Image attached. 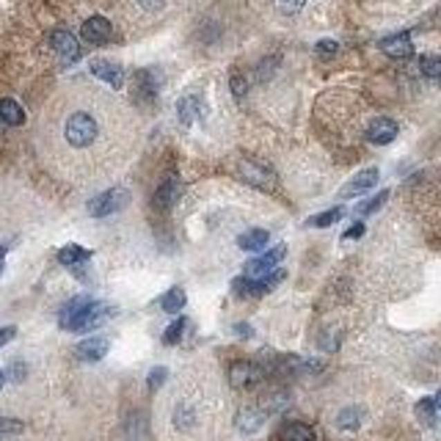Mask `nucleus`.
<instances>
[{
	"label": "nucleus",
	"instance_id": "412c9836",
	"mask_svg": "<svg viewBox=\"0 0 441 441\" xmlns=\"http://www.w3.org/2000/svg\"><path fill=\"white\" fill-rule=\"evenodd\" d=\"M436 409H439V400H436V397H422V400L417 403V417H420L428 428H433V425H436Z\"/></svg>",
	"mask_w": 441,
	"mask_h": 441
},
{
	"label": "nucleus",
	"instance_id": "2f4dec72",
	"mask_svg": "<svg viewBox=\"0 0 441 441\" xmlns=\"http://www.w3.org/2000/svg\"><path fill=\"white\" fill-rule=\"evenodd\" d=\"M174 425H180V428H182V431H188V428H191V425H194V411H191V409H185V406H182V409H180V411H177V414H174Z\"/></svg>",
	"mask_w": 441,
	"mask_h": 441
},
{
	"label": "nucleus",
	"instance_id": "4468645a",
	"mask_svg": "<svg viewBox=\"0 0 441 441\" xmlns=\"http://www.w3.org/2000/svg\"><path fill=\"white\" fill-rule=\"evenodd\" d=\"M381 50L386 55H392V58H409L414 53V44H411L409 33H397V36H386L381 41Z\"/></svg>",
	"mask_w": 441,
	"mask_h": 441
},
{
	"label": "nucleus",
	"instance_id": "b1692460",
	"mask_svg": "<svg viewBox=\"0 0 441 441\" xmlns=\"http://www.w3.org/2000/svg\"><path fill=\"white\" fill-rule=\"evenodd\" d=\"M138 94L144 97V100H155L158 97V86H155V80H152V72H138Z\"/></svg>",
	"mask_w": 441,
	"mask_h": 441
},
{
	"label": "nucleus",
	"instance_id": "4be33fe9",
	"mask_svg": "<svg viewBox=\"0 0 441 441\" xmlns=\"http://www.w3.org/2000/svg\"><path fill=\"white\" fill-rule=\"evenodd\" d=\"M262 417H265L262 411L245 409V411H240V414H237V428H240V431H245V433H254V431H259Z\"/></svg>",
	"mask_w": 441,
	"mask_h": 441
},
{
	"label": "nucleus",
	"instance_id": "c85d7f7f",
	"mask_svg": "<svg viewBox=\"0 0 441 441\" xmlns=\"http://www.w3.org/2000/svg\"><path fill=\"white\" fill-rule=\"evenodd\" d=\"M420 66H422V72L431 77V80H436L441 75V61L436 58V55H425L422 61H420Z\"/></svg>",
	"mask_w": 441,
	"mask_h": 441
},
{
	"label": "nucleus",
	"instance_id": "0eeeda50",
	"mask_svg": "<svg viewBox=\"0 0 441 441\" xmlns=\"http://www.w3.org/2000/svg\"><path fill=\"white\" fill-rule=\"evenodd\" d=\"M111 33H113L111 22H108L105 17H100V14L88 17V19L83 22V28H80V36H83L88 44H105V41L111 39Z\"/></svg>",
	"mask_w": 441,
	"mask_h": 441
},
{
	"label": "nucleus",
	"instance_id": "cd10ccee",
	"mask_svg": "<svg viewBox=\"0 0 441 441\" xmlns=\"http://www.w3.org/2000/svg\"><path fill=\"white\" fill-rule=\"evenodd\" d=\"M284 406H287V395L276 392V395H270V397L262 400V414H276V411H281Z\"/></svg>",
	"mask_w": 441,
	"mask_h": 441
},
{
	"label": "nucleus",
	"instance_id": "ddd939ff",
	"mask_svg": "<svg viewBox=\"0 0 441 441\" xmlns=\"http://www.w3.org/2000/svg\"><path fill=\"white\" fill-rule=\"evenodd\" d=\"M108 339L105 337H88V339H83L77 348H75V353H77V359L80 362H100L105 353H108Z\"/></svg>",
	"mask_w": 441,
	"mask_h": 441
},
{
	"label": "nucleus",
	"instance_id": "6e6552de",
	"mask_svg": "<svg viewBox=\"0 0 441 441\" xmlns=\"http://www.w3.org/2000/svg\"><path fill=\"white\" fill-rule=\"evenodd\" d=\"M367 138H370L373 144H378V147L392 144V141L397 138V122H395V119H389V116H378V119H373V122H370V127H367Z\"/></svg>",
	"mask_w": 441,
	"mask_h": 441
},
{
	"label": "nucleus",
	"instance_id": "e433bc0d",
	"mask_svg": "<svg viewBox=\"0 0 441 441\" xmlns=\"http://www.w3.org/2000/svg\"><path fill=\"white\" fill-rule=\"evenodd\" d=\"M17 337V328L14 326H6V328H0V348L6 345V342H11Z\"/></svg>",
	"mask_w": 441,
	"mask_h": 441
},
{
	"label": "nucleus",
	"instance_id": "79ce46f5",
	"mask_svg": "<svg viewBox=\"0 0 441 441\" xmlns=\"http://www.w3.org/2000/svg\"><path fill=\"white\" fill-rule=\"evenodd\" d=\"M3 384H6V373L0 370V389H3Z\"/></svg>",
	"mask_w": 441,
	"mask_h": 441
},
{
	"label": "nucleus",
	"instance_id": "9d476101",
	"mask_svg": "<svg viewBox=\"0 0 441 441\" xmlns=\"http://www.w3.org/2000/svg\"><path fill=\"white\" fill-rule=\"evenodd\" d=\"M91 72H94V77H100L102 83H108V86H113V88H122V86H124V72H122V66L113 64V61H108V58H94V61H91Z\"/></svg>",
	"mask_w": 441,
	"mask_h": 441
},
{
	"label": "nucleus",
	"instance_id": "f03ea898",
	"mask_svg": "<svg viewBox=\"0 0 441 441\" xmlns=\"http://www.w3.org/2000/svg\"><path fill=\"white\" fill-rule=\"evenodd\" d=\"M97 135H100V124H97V119H94L91 113H86V111H75V113H69V119L64 122V138H66V144L75 147V149L91 147V144L97 141Z\"/></svg>",
	"mask_w": 441,
	"mask_h": 441
},
{
	"label": "nucleus",
	"instance_id": "f257e3e1",
	"mask_svg": "<svg viewBox=\"0 0 441 441\" xmlns=\"http://www.w3.org/2000/svg\"><path fill=\"white\" fill-rule=\"evenodd\" d=\"M113 315V309L108 303H100L88 295H77L72 298L64 309H61V328L66 331H77V334H86V331H94L100 328L108 317Z\"/></svg>",
	"mask_w": 441,
	"mask_h": 441
},
{
	"label": "nucleus",
	"instance_id": "f704fd0d",
	"mask_svg": "<svg viewBox=\"0 0 441 441\" xmlns=\"http://www.w3.org/2000/svg\"><path fill=\"white\" fill-rule=\"evenodd\" d=\"M279 6H281V11H287V14H295V11H301L303 6H306V0H276Z\"/></svg>",
	"mask_w": 441,
	"mask_h": 441
},
{
	"label": "nucleus",
	"instance_id": "a878e982",
	"mask_svg": "<svg viewBox=\"0 0 441 441\" xmlns=\"http://www.w3.org/2000/svg\"><path fill=\"white\" fill-rule=\"evenodd\" d=\"M185 326H188V320H185V317H177V323H171V326L166 328V334H163V342H166V345H177V342L182 339V331H185Z\"/></svg>",
	"mask_w": 441,
	"mask_h": 441
},
{
	"label": "nucleus",
	"instance_id": "6ab92c4d",
	"mask_svg": "<svg viewBox=\"0 0 441 441\" xmlns=\"http://www.w3.org/2000/svg\"><path fill=\"white\" fill-rule=\"evenodd\" d=\"M185 290H180V287H174V290H169L163 298H160V306H163V312H169V315H180L182 309H185Z\"/></svg>",
	"mask_w": 441,
	"mask_h": 441
},
{
	"label": "nucleus",
	"instance_id": "7c9ffc66",
	"mask_svg": "<svg viewBox=\"0 0 441 441\" xmlns=\"http://www.w3.org/2000/svg\"><path fill=\"white\" fill-rule=\"evenodd\" d=\"M245 91H248V83H245V77H243L240 72H232V94L240 100V97H245Z\"/></svg>",
	"mask_w": 441,
	"mask_h": 441
},
{
	"label": "nucleus",
	"instance_id": "a211bd4d",
	"mask_svg": "<svg viewBox=\"0 0 441 441\" xmlns=\"http://www.w3.org/2000/svg\"><path fill=\"white\" fill-rule=\"evenodd\" d=\"M0 122L11 124V127H19L25 122V111L14 100H0Z\"/></svg>",
	"mask_w": 441,
	"mask_h": 441
},
{
	"label": "nucleus",
	"instance_id": "423d86ee",
	"mask_svg": "<svg viewBox=\"0 0 441 441\" xmlns=\"http://www.w3.org/2000/svg\"><path fill=\"white\" fill-rule=\"evenodd\" d=\"M284 254H287V245H273L270 251H265L262 256H256V259H251V262L245 265V276H251V279L265 276L268 270H273V268L284 259Z\"/></svg>",
	"mask_w": 441,
	"mask_h": 441
},
{
	"label": "nucleus",
	"instance_id": "f3484780",
	"mask_svg": "<svg viewBox=\"0 0 441 441\" xmlns=\"http://www.w3.org/2000/svg\"><path fill=\"white\" fill-rule=\"evenodd\" d=\"M91 259V251L88 248H80V245H64L61 251H58V262L61 265H69V268H75V265H83V262H88Z\"/></svg>",
	"mask_w": 441,
	"mask_h": 441
},
{
	"label": "nucleus",
	"instance_id": "c756f323",
	"mask_svg": "<svg viewBox=\"0 0 441 441\" xmlns=\"http://www.w3.org/2000/svg\"><path fill=\"white\" fill-rule=\"evenodd\" d=\"M166 378H169V370H166V367H155V370L149 373V389L158 392V389L166 384Z\"/></svg>",
	"mask_w": 441,
	"mask_h": 441
},
{
	"label": "nucleus",
	"instance_id": "dca6fc26",
	"mask_svg": "<svg viewBox=\"0 0 441 441\" xmlns=\"http://www.w3.org/2000/svg\"><path fill=\"white\" fill-rule=\"evenodd\" d=\"M268 240H270V234L265 229H248V232H243L237 237V245L243 251H262L268 245Z\"/></svg>",
	"mask_w": 441,
	"mask_h": 441
},
{
	"label": "nucleus",
	"instance_id": "4c0bfd02",
	"mask_svg": "<svg viewBox=\"0 0 441 441\" xmlns=\"http://www.w3.org/2000/svg\"><path fill=\"white\" fill-rule=\"evenodd\" d=\"M138 3H141V6L147 8V11H160L166 0H138Z\"/></svg>",
	"mask_w": 441,
	"mask_h": 441
},
{
	"label": "nucleus",
	"instance_id": "72a5a7b5",
	"mask_svg": "<svg viewBox=\"0 0 441 441\" xmlns=\"http://www.w3.org/2000/svg\"><path fill=\"white\" fill-rule=\"evenodd\" d=\"M339 50V44L334 41V39H323V41H317V53L320 55H334Z\"/></svg>",
	"mask_w": 441,
	"mask_h": 441
},
{
	"label": "nucleus",
	"instance_id": "bb28decb",
	"mask_svg": "<svg viewBox=\"0 0 441 441\" xmlns=\"http://www.w3.org/2000/svg\"><path fill=\"white\" fill-rule=\"evenodd\" d=\"M386 199H389V191H381L375 199H367L364 205H359V207H356V213H359V216H370V213L381 210V205H384Z\"/></svg>",
	"mask_w": 441,
	"mask_h": 441
},
{
	"label": "nucleus",
	"instance_id": "1a4fd4ad",
	"mask_svg": "<svg viewBox=\"0 0 441 441\" xmlns=\"http://www.w3.org/2000/svg\"><path fill=\"white\" fill-rule=\"evenodd\" d=\"M180 194H182V182H180V177H166L163 182H160V188L155 191V199H152V205L158 207V210H171L174 205H177V199H180Z\"/></svg>",
	"mask_w": 441,
	"mask_h": 441
},
{
	"label": "nucleus",
	"instance_id": "2eb2a0df",
	"mask_svg": "<svg viewBox=\"0 0 441 441\" xmlns=\"http://www.w3.org/2000/svg\"><path fill=\"white\" fill-rule=\"evenodd\" d=\"M240 174H243V180H245V182H251V185H256V188H273V177H270L265 169L254 166L251 160H243Z\"/></svg>",
	"mask_w": 441,
	"mask_h": 441
},
{
	"label": "nucleus",
	"instance_id": "37998d69",
	"mask_svg": "<svg viewBox=\"0 0 441 441\" xmlns=\"http://www.w3.org/2000/svg\"><path fill=\"white\" fill-rule=\"evenodd\" d=\"M0 130H3V122H0Z\"/></svg>",
	"mask_w": 441,
	"mask_h": 441
},
{
	"label": "nucleus",
	"instance_id": "c9c22d12",
	"mask_svg": "<svg viewBox=\"0 0 441 441\" xmlns=\"http://www.w3.org/2000/svg\"><path fill=\"white\" fill-rule=\"evenodd\" d=\"M362 234H364V223L359 220V223H353V226H350V229L342 234V240H359Z\"/></svg>",
	"mask_w": 441,
	"mask_h": 441
},
{
	"label": "nucleus",
	"instance_id": "9b49d317",
	"mask_svg": "<svg viewBox=\"0 0 441 441\" xmlns=\"http://www.w3.org/2000/svg\"><path fill=\"white\" fill-rule=\"evenodd\" d=\"M375 182H378V169H364V171H359V174L339 191V196H342V199L362 196V194H367L370 188H375Z\"/></svg>",
	"mask_w": 441,
	"mask_h": 441
},
{
	"label": "nucleus",
	"instance_id": "58836bf2",
	"mask_svg": "<svg viewBox=\"0 0 441 441\" xmlns=\"http://www.w3.org/2000/svg\"><path fill=\"white\" fill-rule=\"evenodd\" d=\"M22 375H25V364L14 362V364H11V378H14V381H22Z\"/></svg>",
	"mask_w": 441,
	"mask_h": 441
},
{
	"label": "nucleus",
	"instance_id": "473e14b6",
	"mask_svg": "<svg viewBox=\"0 0 441 441\" xmlns=\"http://www.w3.org/2000/svg\"><path fill=\"white\" fill-rule=\"evenodd\" d=\"M22 431V425L17 422V420H6V417H0V436H8V433H19Z\"/></svg>",
	"mask_w": 441,
	"mask_h": 441
},
{
	"label": "nucleus",
	"instance_id": "f8f14e48",
	"mask_svg": "<svg viewBox=\"0 0 441 441\" xmlns=\"http://www.w3.org/2000/svg\"><path fill=\"white\" fill-rule=\"evenodd\" d=\"M177 116H180V122H182V124H194V122H199V119L205 116V102H202V97H196V94L182 97V100L177 102Z\"/></svg>",
	"mask_w": 441,
	"mask_h": 441
},
{
	"label": "nucleus",
	"instance_id": "7ed1b4c3",
	"mask_svg": "<svg viewBox=\"0 0 441 441\" xmlns=\"http://www.w3.org/2000/svg\"><path fill=\"white\" fill-rule=\"evenodd\" d=\"M127 202H130V194H127L124 188H111V191H105V194H100V196H94V199L88 202V216L105 218V216H111V213H119Z\"/></svg>",
	"mask_w": 441,
	"mask_h": 441
},
{
	"label": "nucleus",
	"instance_id": "20e7f679",
	"mask_svg": "<svg viewBox=\"0 0 441 441\" xmlns=\"http://www.w3.org/2000/svg\"><path fill=\"white\" fill-rule=\"evenodd\" d=\"M50 44H53V50L58 53V58L64 61V64H75L77 58H80V44H77V39L66 30V28H58V30H53V36H50Z\"/></svg>",
	"mask_w": 441,
	"mask_h": 441
},
{
	"label": "nucleus",
	"instance_id": "393cba45",
	"mask_svg": "<svg viewBox=\"0 0 441 441\" xmlns=\"http://www.w3.org/2000/svg\"><path fill=\"white\" fill-rule=\"evenodd\" d=\"M359 422H362V411H359V409H345V411L337 417V425H339L342 431L359 428Z\"/></svg>",
	"mask_w": 441,
	"mask_h": 441
},
{
	"label": "nucleus",
	"instance_id": "39448f33",
	"mask_svg": "<svg viewBox=\"0 0 441 441\" xmlns=\"http://www.w3.org/2000/svg\"><path fill=\"white\" fill-rule=\"evenodd\" d=\"M262 375H265L262 367H259V364H251V362H237V364H232V370H229V381H232L234 389H248V386L259 384Z\"/></svg>",
	"mask_w": 441,
	"mask_h": 441
},
{
	"label": "nucleus",
	"instance_id": "5701e85b",
	"mask_svg": "<svg viewBox=\"0 0 441 441\" xmlns=\"http://www.w3.org/2000/svg\"><path fill=\"white\" fill-rule=\"evenodd\" d=\"M345 216V210L342 207H334V210H326V213H320V216H312V218L306 220V226H315V229H326V226H331V223H337V220Z\"/></svg>",
	"mask_w": 441,
	"mask_h": 441
},
{
	"label": "nucleus",
	"instance_id": "ea45409f",
	"mask_svg": "<svg viewBox=\"0 0 441 441\" xmlns=\"http://www.w3.org/2000/svg\"><path fill=\"white\" fill-rule=\"evenodd\" d=\"M234 331H237V334H245V337H251V328H248V326H243V323H237V326H234Z\"/></svg>",
	"mask_w": 441,
	"mask_h": 441
},
{
	"label": "nucleus",
	"instance_id": "aec40b11",
	"mask_svg": "<svg viewBox=\"0 0 441 441\" xmlns=\"http://www.w3.org/2000/svg\"><path fill=\"white\" fill-rule=\"evenodd\" d=\"M281 441H315V431L303 422H290L284 431H281Z\"/></svg>",
	"mask_w": 441,
	"mask_h": 441
},
{
	"label": "nucleus",
	"instance_id": "a19ab883",
	"mask_svg": "<svg viewBox=\"0 0 441 441\" xmlns=\"http://www.w3.org/2000/svg\"><path fill=\"white\" fill-rule=\"evenodd\" d=\"M3 256H6V248L0 245V273H3Z\"/></svg>",
	"mask_w": 441,
	"mask_h": 441
}]
</instances>
